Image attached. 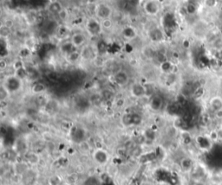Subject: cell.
<instances>
[{"instance_id":"1","label":"cell","mask_w":222,"mask_h":185,"mask_svg":"<svg viewBox=\"0 0 222 185\" xmlns=\"http://www.w3.org/2000/svg\"><path fill=\"white\" fill-rule=\"evenodd\" d=\"M22 80L17 76H8L5 83L3 84L11 94L17 93L22 88Z\"/></svg>"},{"instance_id":"16","label":"cell","mask_w":222,"mask_h":185,"mask_svg":"<svg viewBox=\"0 0 222 185\" xmlns=\"http://www.w3.org/2000/svg\"><path fill=\"white\" fill-rule=\"evenodd\" d=\"M62 5L59 3V2H53V3H51L49 5V11H51L52 13H55V14H58L61 11H62Z\"/></svg>"},{"instance_id":"21","label":"cell","mask_w":222,"mask_h":185,"mask_svg":"<svg viewBox=\"0 0 222 185\" xmlns=\"http://www.w3.org/2000/svg\"><path fill=\"white\" fill-rule=\"evenodd\" d=\"M32 91L35 94H40L43 93V91H45V86L44 84H43L41 82H36L35 83L32 87Z\"/></svg>"},{"instance_id":"5","label":"cell","mask_w":222,"mask_h":185,"mask_svg":"<svg viewBox=\"0 0 222 185\" xmlns=\"http://www.w3.org/2000/svg\"><path fill=\"white\" fill-rule=\"evenodd\" d=\"M144 11L147 15L148 16H156L159 13L160 9V4L158 1L156 0H148L147 1L143 6Z\"/></svg>"},{"instance_id":"20","label":"cell","mask_w":222,"mask_h":185,"mask_svg":"<svg viewBox=\"0 0 222 185\" xmlns=\"http://www.w3.org/2000/svg\"><path fill=\"white\" fill-rule=\"evenodd\" d=\"M10 94H11V93L8 91V89L4 85H2L1 88H0V100H1V101L2 102L5 101L7 99L9 98Z\"/></svg>"},{"instance_id":"18","label":"cell","mask_w":222,"mask_h":185,"mask_svg":"<svg viewBox=\"0 0 222 185\" xmlns=\"http://www.w3.org/2000/svg\"><path fill=\"white\" fill-rule=\"evenodd\" d=\"M26 160L29 164L35 165H36L39 162V157L36 154V153H28L26 156Z\"/></svg>"},{"instance_id":"23","label":"cell","mask_w":222,"mask_h":185,"mask_svg":"<svg viewBox=\"0 0 222 185\" xmlns=\"http://www.w3.org/2000/svg\"><path fill=\"white\" fill-rule=\"evenodd\" d=\"M122 123H123L124 125H127V126L133 125V122H132V113L125 114L124 116L122 117Z\"/></svg>"},{"instance_id":"28","label":"cell","mask_w":222,"mask_h":185,"mask_svg":"<svg viewBox=\"0 0 222 185\" xmlns=\"http://www.w3.org/2000/svg\"><path fill=\"white\" fill-rule=\"evenodd\" d=\"M214 114H215V117H216L217 119H222V109L216 111V112L214 113Z\"/></svg>"},{"instance_id":"24","label":"cell","mask_w":222,"mask_h":185,"mask_svg":"<svg viewBox=\"0 0 222 185\" xmlns=\"http://www.w3.org/2000/svg\"><path fill=\"white\" fill-rule=\"evenodd\" d=\"M57 16H58V18H59L60 20L65 21L67 18H68V17H69V13H68V11L63 8L62 11L57 14Z\"/></svg>"},{"instance_id":"17","label":"cell","mask_w":222,"mask_h":185,"mask_svg":"<svg viewBox=\"0 0 222 185\" xmlns=\"http://www.w3.org/2000/svg\"><path fill=\"white\" fill-rule=\"evenodd\" d=\"M211 107L213 108V110L214 111V113L218 110L222 109V99L220 98H214L212 100H211Z\"/></svg>"},{"instance_id":"3","label":"cell","mask_w":222,"mask_h":185,"mask_svg":"<svg viewBox=\"0 0 222 185\" xmlns=\"http://www.w3.org/2000/svg\"><path fill=\"white\" fill-rule=\"evenodd\" d=\"M112 9L106 4H100L96 8V16L100 20H105L110 18L112 16Z\"/></svg>"},{"instance_id":"29","label":"cell","mask_w":222,"mask_h":185,"mask_svg":"<svg viewBox=\"0 0 222 185\" xmlns=\"http://www.w3.org/2000/svg\"><path fill=\"white\" fill-rule=\"evenodd\" d=\"M196 185H202V184H201V183H197V184H196Z\"/></svg>"},{"instance_id":"8","label":"cell","mask_w":222,"mask_h":185,"mask_svg":"<svg viewBox=\"0 0 222 185\" xmlns=\"http://www.w3.org/2000/svg\"><path fill=\"white\" fill-rule=\"evenodd\" d=\"M130 93L135 98H141L146 95L147 94V89L145 86H143L141 83H135L133 84L130 88Z\"/></svg>"},{"instance_id":"11","label":"cell","mask_w":222,"mask_h":185,"mask_svg":"<svg viewBox=\"0 0 222 185\" xmlns=\"http://www.w3.org/2000/svg\"><path fill=\"white\" fill-rule=\"evenodd\" d=\"M81 58H82V54L77 49L66 55V60L70 64H76L81 60Z\"/></svg>"},{"instance_id":"2","label":"cell","mask_w":222,"mask_h":185,"mask_svg":"<svg viewBox=\"0 0 222 185\" xmlns=\"http://www.w3.org/2000/svg\"><path fill=\"white\" fill-rule=\"evenodd\" d=\"M86 29L89 35L93 37L98 36L103 30L101 22H99L97 18H90L86 22Z\"/></svg>"},{"instance_id":"15","label":"cell","mask_w":222,"mask_h":185,"mask_svg":"<svg viewBox=\"0 0 222 185\" xmlns=\"http://www.w3.org/2000/svg\"><path fill=\"white\" fill-rule=\"evenodd\" d=\"M11 29L2 24L0 27V38L7 40L9 38V36L11 35Z\"/></svg>"},{"instance_id":"4","label":"cell","mask_w":222,"mask_h":185,"mask_svg":"<svg viewBox=\"0 0 222 185\" xmlns=\"http://www.w3.org/2000/svg\"><path fill=\"white\" fill-rule=\"evenodd\" d=\"M69 42L76 49H78L80 48H83L86 45L87 37L83 32H76L71 35Z\"/></svg>"},{"instance_id":"13","label":"cell","mask_w":222,"mask_h":185,"mask_svg":"<svg viewBox=\"0 0 222 185\" xmlns=\"http://www.w3.org/2000/svg\"><path fill=\"white\" fill-rule=\"evenodd\" d=\"M173 64L169 61H164L160 63V70L163 72V73H167L168 75L169 74H173Z\"/></svg>"},{"instance_id":"22","label":"cell","mask_w":222,"mask_h":185,"mask_svg":"<svg viewBox=\"0 0 222 185\" xmlns=\"http://www.w3.org/2000/svg\"><path fill=\"white\" fill-rule=\"evenodd\" d=\"M101 24H102V27L104 29L108 30V29H110L111 28L113 27V21L111 20L110 18L109 19H105V20L101 21Z\"/></svg>"},{"instance_id":"9","label":"cell","mask_w":222,"mask_h":185,"mask_svg":"<svg viewBox=\"0 0 222 185\" xmlns=\"http://www.w3.org/2000/svg\"><path fill=\"white\" fill-rule=\"evenodd\" d=\"M163 106V100L160 95H154L149 100V107L153 111H160Z\"/></svg>"},{"instance_id":"6","label":"cell","mask_w":222,"mask_h":185,"mask_svg":"<svg viewBox=\"0 0 222 185\" xmlns=\"http://www.w3.org/2000/svg\"><path fill=\"white\" fill-rule=\"evenodd\" d=\"M113 81L119 87H123L127 85L129 81V76L124 70H119L113 76Z\"/></svg>"},{"instance_id":"10","label":"cell","mask_w":222,"mask_h":185,"mask_svg":"<svg viewBox=\"0 0 222 185\" xmlns=\"http://www.w3.org/2000/svg\"><path fill=\"white\" fill-rule=\"evenodd\" d=\"M122 35L127 40H133L135 37H137L138 33L136 29L132 26H126L122 29Z\"/></svg>"},{"instance_id":"12","label":"cell","mask_w":222,"mask_h":185,"mask_svg":"<svg viewBox=\"0 0 222 185\" xmlns=\"http://www.w3.org/2000/svg\"><path fill=\"white\" fill-rule=\"evenodd\" d=\"M148 35H149V38L154 42H160L163 40L164 38L163 32L158 28H154L151 29L148 33Z\"/></svg>"},{"instance_id":"19","label":"cell","mask_w":222,"mask_h":185,"mask_svg":"<svg viewBox=\"0 0 222 185\" xmlns=\"http://www.w3.org/2000/svg\"><path fill=\"white\" fill-rule=\"evenodd\" d=\"M192 161L189 158H183L180 161V166L185 171H189L192 169Z\"/></svg>"},{"instance_id":"25","label":"cell","mask_w":222,"mask_h":185,"mask_svg":"<svg viewBox=\"0 0 222 185\" xmlns=\"http://www.w3.org/2000/svg\"><path fill=\"white\" fill-rule=\"evenodd\" d=\"M186 11H187V13L192 15V14L196 12V6L194 5V4H188L187 8H186Z\"/></svg>"},{"instance_id":"26","label":"cell","mask_w":222,"mask_h":185,"mask_svg":"<svg viewBox=\"0 0 222 185\" xmlns=\"http://www.w3.org/2000/svg\"><path fill=\"white\" fill-rule=\"evenodd\" d=\"M7 68H8V62L5 60V58H1V60H0V69L2 71H4Z\"/></svg>"},{"instance_id":"27","label":"cell","mask_w":222,"mask_h":185,"mask_svg":"<svg viewBox=\"0 0 222 185\" xmlns=\"http://www.w3.org/2000/svg\"><path fill=\"white\" fill-rule=\"evenodd\" d=\"M3 24H4L5 26H6V27L11 29H12V28L14 27V22L13 20H11V19H6V20L4 22Z\"/></svg>"},{"instance_id":"7","label":"cell","mask_w":222,"mask_h":185,"mask_svg":"<svg viewBox=\"0 0 222 185\" xmlns=\"http://www.w3.org/2000/svg\"><path fill=\"white\" fill-rule=\"evenodd\" d=\"M93 158L99 165H105L109 162V154L103 149H97L93 153Z\"/></svg>"},{"instance_id":"14","label":"cell","mask_w":222,"mask_h":185,"mask_svg":"<svg viewBox=\"0 0 222 185\" xmlns=\"http://www.w3.org/2000/svg\"><path fill=\"white\" fill-rule=\"evenodd\" d=\"M82 54V58H84L85 60H90V59H93L94 58V52H93V49L88 47V46H84L83 48V51L81 52Z\"/></svg>"}]
</instances>
